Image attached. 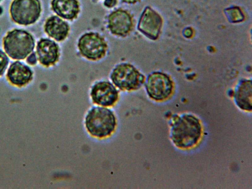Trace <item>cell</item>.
Segmentation results:
<instances>
[{
  "mask_svg": "<svg viewBox=\"0 0 252 189\" xmlns=\"http://www.w3.org/2000/svg\"><path fill=\"white\" fill-rule=\"evenodd\" d=\"M202 127L199 119L189 113L174 115L170 124L169 137L178 148L189 149L200 140Z\"/></svg>",
  "mask_w": 252,
  "mask_h": 189,
  "instance_id": "6da1fadb",
  "label": "cell"
},
{
  "mask_svg": "<svg viewBox=\"0 0 252 189\" xmlns=\"http://www.w3.org/2000/svg\"><path fill=\"white\" fill-rule=\"evenodd\" d=\"M85 126L91 135L102 138L110 135L114 131L116 120L110 109L103 107H94L87 115Z\"/></svg>",
  "mask_w": 252,
  "mask_h": 189,
  "instance_id": "7a4b0ae2",
  "label": "cell"
},
{
  "mask_svg": "<svg viewBox=\"0 0 252 189\" xmlns=\"http://www.w3.org/2000/svg\"><path fill=\"white\" fill-rule=\"evenodd\" d=\"M3 46L6 53L14 60H23L35 46L33 36L22 29H14L8 32L3 39Z\"/></svg>",
  "mask_w": 252,
  "mask_h": 189,
  "instance_id": "3957f363",
  "label": "cell"
},
{
  "mask_svg": "<svg viewBox=\"0 0 252 189\" xmlns=\"http://www.w3.org/2000/svg\"><path fill=\"white\" fill-rule=\"evenodd\" d=\"M113 83L123 91L139 89L145 82V76L132 64L124 63L118 64L111 75Z\"/></svg>",
  "mask_w": 252,
  "mask_h": 189,
  "instance_id": "277c9868",
  "label": "cell"
},
{
  "mask_svg": "<svg viewBox=\"0 0 252 189\" xmlns=\"http://www.w3.org/2000/svg\"><path fill=\"white\" fill-rule=\"evenodd\" d=\"M41 12V6L39 0H13L10 7L12 20L21 25L35 23Z\"/></svg>",
  "mask_w": 252,
  "mask_h": 189,
  "instance_id": "5b68a950",
  "label": "cell"
},
{
  "mask_svg": "<svg viewBox=\"0 0 252 189\" xmlns=\"http://www.w3.org/2000/svg\"><path fill=\"white\" fill-rule=\"evenodd\" d=\"M78 47L80 54L92 61L103 58L108 50L105 38L98 32H86L80 37Z\"/></svg>",
  "mask_w": 252,
  "mask_h": 189,
  "instance_id": "8992f818",
  "label": "cell"
},
{
  "mask_svg": "<svg viewBox=\"0 0 252 189\" xmlns=\"http://www.w3.org/2000/svg\"><path fill=\"white\" fill-rule=\"evenodd\" d=\"M145 87L151 98L156 101H162L167 99L171 94L173 84L167 75L155 72L148 76Z\"/></svg>",
  "mask_w": 252,
  "mask_h": 189,
  "instance_id": "52a82bcc",
  "label": "cell"
},
{
  "mask_svg": "<svg viewBox=\"0 0 252 189\" xmlns=\"http://www.w3.org/2000/svg\"><path fill=\"white\" fill-rule=\"evenodd\" d=\"M108 28L116 36L124 37L127 36L134 27L132 15L127 10L119 8L112 12L108 17Z\"/></svg>",
  "mask_w": 252,
  "mask_h": 189,
  "instance_id": "ba28073f",
  "label": "cell"
},
{
  "mask_svg": "<svg viewBox=\"0 0 252 189\" xmlns=\"http://www.w3.org/2000/svg\"><path fill=\"white\" fill-rule=\"evenodd\" d=\"M91 96L95 104L104 107L112 106L118 100L119 92L110 82L100 81L93 86Z\"/></svg>",
  "mask_w": 252,
  "mask_h": 189,
  "instance_id": "9c48e42d",
  "label": "cell"
},
{
  "mask_svg": "<svg viewBox=\"0 0 252 189\" xmlns=\"http://www.w3.org/2000/svg\"><path fill=\"white\" fill-rule=\"evenodd\" d=\"M162 21L160 16L150 8L146 7L139 20L137 29L151 39H156L159 34Z\"/></svg>",
  "mask_w": 252,
  "mask_h": 189,
  "instance_id": "30bf717a",
  "label": "cell"
},
{
  "mask_svg": "<svg viewBox=\"0 0 252 189\" xmlns=\"http://www.w3.org/2000/svg\"><path fill=\"white\" fill-rule=\"evenodd\" d=\"M36 53L40 64L46 67L55 65L58 62L60 54L58 45L48 38H41L38 41Z\"/></svg>",
  "mask_w": 252,
  "mask_h": 189,
  "instance_id": "8fae6325",
  "label": "cell"
},
{
  "mask_svg": "<svg viewBox=\"0 0 252 189\" xmlns=\"http://www.w3.org/2000/svg\"><path fill=\"white\" fill-rule=\"evenodd\" d=\"M33 72L31 68L20 61L11 63L6 74L8 81L18 87L26 86L31 82Z\"/></svg>",
  "mask_w": 252,
  "mask_h": 189,
  "instance_id": "7c38bea8",
  "label": "cell"
},
{
  "mask_svg": "<svg viewBox=\"0 0 252 189\" xmlns=\"http://www.w3.org/2000/svg\"><path fill=\"white\" fill-rule=\"evenodd\" d=\"M44 28L48 35L59 42L66 39L70 30L66 22L55 15L51 16L46 20Z\"/></svg>",
  "mask_w": 252,
  "mask_h": 189,
  "instance_id": "4fadbf2b",
  "label": "cell"
},
{
  "mask_svg": "<svg viewBox=\"0 0 252 189\" xmlns=\"http://www.w3.org/2000/svg\"><path fill=\"white\" fill-rule=\"evenodd\" d=\"M51 7L58 16L70 21L76 19L80 11L77 0H52Z\"/></svg>",
  "mask_w": 252,
  "mask_h": 189,
  "instance_id": "5bb4252c",
  "label": "cell"
},
{
  "mask_svg": "<svg viewBox=\"0 0 252 189\" xmlns=\"http://www.w3.org/2000/svg\"><path fill=\"white\" fill-rule=\"evenodd\" d=\"M252 88L251 80H245L241 81L235 90L234 101L237 106L242 110L252 111Z\"/></svg>",
  "mask_w": 252,
  "mask_h": 189,
  "instance_id": "9a60e30c",
  "label": "cell"
},
{
  "mask_svg": "<svg viewBox=\"0 0 252 189\" xmlns=\"http://www.w3.org/2000/svg\"><path fill=\"white\" fill-rule=\"evenodd\" d=\"M9 63V59L6 54L0 49V76L4 73Z\"/></svg>",
  "mask_w": 252,
  "mask_h": 189,
  "instance_id": "2e32d148",
  "label": "cell"
},
{
  "mask_svg": "<svg viewBox=\"0 0 252 189\" xmlns=\"http://www.w3.org/2000/svg\"><path fill=\"white\" fill-rule=\"evenodd\" d=\"M26 62L30 65H34L36 63L37 59L36 54L34 52H32L28 56Z\"/></svg>",
  "mask_w": 252,
  "mask_h": 189,
  "instance_id": "e0dca14e",
  "label": "cell"
},
{
  "mask_svg": "<svg viewBox=\"0 0 252 189\" xmlns=\"http://www.w3.org/2000/svg\"><path fill=\"white\" fill-rule=\"evenodd\" d=\"M117 0H105L104 5L107 8H112L117 4Z\"/></svg>",
  "mask_w": 252,
  "mask_h": 189,
  "instance_id": "ac0fdd59",
  "label": "cell"
},
{
  "mask_svg": "<svg viewBox=\"0 0 252 189\" xmlns=\"http://www.w3.org/2000/svg\"><path fill=\"white\" fill-rule=\"evenodd\" d=\"M123 2L128 4H134L139 0H121Z\"/></svg>",
  "mask_w": 252,
  "mask_h": 189,
  "instance_id": "d6986e66",
  "label": "cell"
},
{
  "mask_svg": "<svg viewBox=\"0 0 252 189\" xmlns=\"http://www.w3.org/2000/svg\"><path fill=\"white\" fill-rule=\"evenodd\" d=\"M0 9H1V7H0V13L2 12V10H0Z\"/></svg>",
  "mask_w": 252,
  "mask_h": 189,
  "instance_id": "ffe728a7",
  "label": "cell"
},
{
  "mask_svg": "<svg viewBox=\"0 0 252 189\" xmlns=\"http://www.w3.org/2000/svg\"><path fill=\"white\" fill-rule=\"evenodd\" d=\"M1 0H0V2L1 1Z\"/></svg>",
  "mask_w": 252,
  "mask_h": 189,
  "instance_id": "44dd1931",
  "label": "cell"
}]
</instances>
